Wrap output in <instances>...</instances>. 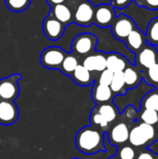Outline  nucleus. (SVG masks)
<instances>
[{
	"mask_svg": "<svg viewBox=\"0 0 158 159\" xmlns=\"http://www.w3.org/2000/svg\"><path fill=\"white\" fill-rule=\"evenodd\" d=\"M74 143L77 150L86 155H94L106 151L103 145V134L94 126L80 129L76 133Z\"/></svg>",
	"mask_w": 158,
	"mask_h": 159,
	"instance_id": "f257e3e1",
	"label": "nucleus"
},
{
	"mask_svg": "<svg viewBox=\"0 0 158 159\" xmlns=\"http://www.w3.org/2000/svg\"><path fill=\"white\" fill-rule=\"evenodd\" d=\"M98 44V38L91 33H82L77 34L72 41V53L75 56H88L93 53Z\"/></svg>",
	"mask_w": 158,
	"mask_h": 159,
	"instance_id": "f03ea898",
	"label": "nucleus"
},
{
	"mask_svg": "<svg viewBox=\"0 0 158 159\" xmlns=\"http://www.w3.org/2000/svg\"><path fill=\"white\" fill-rule=\"evenodd\" d=\"M21 79V75L13 74L0 79V99L15 102L20 95L19 81Z\"/></svg>",
	"mask_w": 158,
	"mask_h": 159,
	"instance_id": "7ed1b4c3",
	"label": "nucleus"
},
{
	"mask_svg": "<svg viewBox=\"0 0 158 159\" xmlns=\"http://www.w3.org/2000/svg\"><path fill=\"white\" fill-rule=\"evenodd\" d=\"M110 27L113 36L115 39L123 42L130 34V32L137 27V25L135 20L131 17L125 14H120L115 17Z\"/></svg>",
	"mask_w": 158,
	"mask_h": 159,
	"instance_id": "20e7f679",
	"label": "nucleus"
},
{
	"mask_svg": "<svg viewBox=\"0 0 158 159\" xmlns=\"http://www.w3.org/2000/svg\"><path fill=\"white\" fill-rule=\"evenodd\" d=\"M67 53L68 52L60 47H48L42 51L40 62L45 68L59 70Z\"/></svg>",
	"mask_w": 158,
	"mask_h": 159,
	"instance_id": "39448f33",
	"label": "nucleus"
},
{
	"mask_svg": "<svg viewBox=\"0 0 158 159\" xmlns=\"http://www.w3.org/2000/svg\"><path fill=\"white\" fill-rule=\"evenodd\" d=\"M95 6L88 1H81L75 7L74 14V22L77 25L88 27L93 24Z\"/></svg>",
	"mask_w": 158,
	"mask_h": 159,
	"instance_id": "423d86ee",
	"label": "nucleus"
},
{
	"mask_svg": "<svg viewBox=\"0 0 158 159\" xmlns=\"http://www.w3.org/2000/svg\"><path fill=\"white\" fill-rule=\"evenodd\" d=\"M155 137V129L152 125L142 123L129 131V140L134 146H142Z\"/></svg>",
	"mask_w": 158,
	"mask_h": 159,
	"instance_id": "0eeeda50",
	"label": "nucleus"
},
{
	"mask_svg": "<svg viewBox=\"0 0 158 159\" xmlns=\"http://www.w3.org/2000/svg\"><path fill=\"white\" fill-rule=\"evenodd\" d=\"M115 17V9L110 4H101L95 7L93 24L100 28H107L111 26Z\"/></svg>",
	"mask_w": 158,
	"mask_h": 159,
	"instance_id": "6e6552de",
	"label": "nucleus"
},
{
	"mask_svg": "<svg viewBox=\"0 0 158 159\" xmlns=\"http://www.w3.org/2000/svg\"><path fill=\"white\" fill-rule=\"evenodd\" d=\"M19 116V108L15 102L0 99V125H13L17 122Z\"/></svg>",
	"mask_w": 158,
	"mask_h": 159,
	"instance_id": "1a4fd4ad",
	"label": "nucleus"
},
{
	"mask_svg": "<svg viewBox=\"0 0 158 159\" xmlns=\"http://www.w3.org/2000/svg\"><path fill=\"white\" fill-rule=\"evenodd\" d=\"M42 29L47 39L51 41H57L62 37L65 31V26L61 21L48 14V16L43 20Z\"/></svg>",
	"mask_w": 158,
	"mask_h": 159,
	"instance_id": "9d476101",
	"label": "nucleus"
},
{
	"mask_svg": "<svg viewBox=\"0 0 158 159\" xmlns=\"http://www.w3.org/2000/svg\"><path fill=\"white\" fill-rule=\"evenodd\" d=\"M158 61V51L156 47L145 44L136 54L135 63L149 69Z\"/></svg>",
	"mask_w": 158,
	"mask_h": 159,
	"instance_id": "9b49d317",
	"label": "nucleus"
},
{
	"mask_svg": "<svg viewBox=\"0 0 158 159\" xmlns=\"http://www.w3.org/2000/svg\"><path fill=\"white\" fill-rule=\"evenodd\" d=\"M82 65L89 72H102L106 69V53L102 51H94L85 57Z\"/></svg>",
	"mask_w": 158,
	"mask_h": 159,
	"instance_id": "f8f14e48",
	"label": "nucleus"
},
{
	"mask_svg": "<svg viewBox=\"0 0 158 159\" xmlns=\"http://www.w3.org/2000/svg\"><path fill=\"white\" fill-rule=\"evenodd\" d=\"M123 42L131 53L136 54L146 44L145 34L139 27H136L130 32Z\"/></svg>",
	"mask_w": 158,
	"mask_h": 159,
	"instance_id": "ddd939ff",
	"label": "nucleus"
},
{
	"mask_svg": "<svg viewBox=\"0 0 158 159\" xmlns=\"http://www.w3.org/2000/svg\"><path fill=\"white\" fill-rule=\"evenodd\" d=\"M129 64H130V62L126 56L114 51L106 53V69L110 70L114 74L123 72Z\"/></svg>",
	"mask_w": 158,
	"mask_h": 159,
	"instance_id": "4468645a",
	"label": "nucleus"
},
{
	"mask_svg": "<svg viewBox=\"0 0 158 159\" xmlns=\"http://www.w3.org/2000/svg\"><path fill=\"white\" fill-rule=\"evenodd\" d=\"M49 15L61 21L65 27L74 22L73 11L66 4H59L50 7Z\"/></svg>",
	"mask_w": 158,
	"mask_h": 159,
	"instance_id": "2eb2a0df",
	"label": "nucleus"
},
{
	"mask_svg": "<svg viewBox=\"0 0 158 159\" xmlns=\"http://www.w3.org/2000/svg\"><path fill=\"white\" fill-rule=\"evenodd\" d=\"M70 77L75 84L81 87H88L94 83L91 72H89L82 64H78V66L75 68Z\"/></svg>",
	"mask_w": 158,
	"mask_h": 159,
	"instance_id": "dca6fc26",
	"label": "nucleus"
},
{
	"mask_svg": "<svg viewBox=\"0 0 158 159\" xmlns=\"http://www.w3.org/2000/svg\"><path fill=\"white\" fill-rule=\"evenodd\" d=\"M113 92L108 86H103L100 85L97 82L94 83L93 88H92V100L97 103V104H103L109 102L112 98H113Z\"/></svg>",
	"mask_w": 158,
	"mask_h": 159,
	"instance_id": "f3484780",
	"label": "nucleus"
},
{
	"mask_svg": "<svg viewBox=\"0 0 158 159\" xmlns=\"http://www.w3.org/2000/svg\"><path fill=\"white\" fill-rule=\"evenodd\" d=\"M129 130L125 123H119L115 126L110 133V142L114 144L124 143L129 140Z\"/></svg>",
	"mask_w": 158,
	"mask_h": 159,
	"instance_id": "a211bd4d",
	"label": "nucleus"
},
{
	"mask_svg": "<svg viewBox=\"0 0 158 159\" xmlns=\"http://www.w3.org/2000/svg\"><path fill=\"white\" fill-rule=\"evenodd\" d=\"M79 61L77 56H75L74 53H67L66 57L64 58L59 71H61L63 75L71 76V75L73 74V72L75 70V68L78 66Z\"/></svg>",
	"mask_w": 158,
	"mask_h": 159,
	"instance_id": "6ab92c4d",
	"label": "nucleus"
},
{
	"mask_svg": "<svg viewBox=\"0 0 158 159\" xmlns=\"http://www.w3.org/2000/svg\"><path fill=\"white\" fill-rule=\"evenodd\" d=\"M123 75L125 79V84L128 88H135L141 80V76L134 64H129V66L123 71Z\"/></svg>",
	"mask_w": 158,
	"mask_h": 159,
	"instance_id": "aec40b11",
	"label": "nucleus"
},
{
	"mask_svg": "<svg viewBox=\"0 0 158 159\" xmlns=\"http://www.w3.org/2000/svg\"><path fill=\"white\" fill-rule=\"evenodd\" d=\"M146 43L154 47L158 46V17L152 19L146 28Z\"/></svg>",
	"mask_w": 158,
	"mask_h": 159,
	"instance_id": "412c9836",
	"label": "nucleus"
},
{
	"mask_svg": "<svg viewBox=\"0 0 158 159\" xmlns=\"http://www.w3.org/2000/svg\"><path fill=\"white\" fill-rule=\"evenodd\" d=\"M96 110L108 123L115 120V118L117 116L115 107L110 103H103V104L100 105L99 107H96Z\"/></svg>",
	"mask_w": 158,
	"mask_h": 159,
	"instance_id": "4be33fe9",
	"label": "nucleus"
},
{
	"mask_svg": "<svg viewBox=\"0 0 158 159\" xmlns=\"http://www.w3.org/2000/svg\"><path fill=\"white\" fill-rule=\"evenodd\" d=\"M112 92L115 94H123V89L126 87L125 84V79L123 75V72H118L115 73L113 76V80L111 82V85L109 86Z\"/></svg>",
	"mask_w": 158,
	"mask_h": 159,
	"instance_id": "5701e85b",
	"label": "nucleus"
},
{
	"mask_svg": "<svg viewBox=\"0 0 158 159\" xmlns=\"http://www.w3.org/2000/svg\"><path fill=\"white\" fill-rule=\"evenodd\" d=\"M7 7L13 12H22L26 10L32 0H5Z\"/></svg>",
	"mask_w": 158,
	"mask_h": 159,
	"instance_id": "b1692460",
	"label": "nucleus"
},
{
	"mask_svg": "<svg viewBox=\"0 0 158 159\" xmlns=\"http://www.w3.org/2000/svg\"><path fill=\"white\" fill-rule=\"evenodd\" d=\"M90 122H91V126H97L100 127L101 129H105L108 127V122L97 112L96 108H94L90 114Z\"/></svg>",
	"mask_w": 158,
	"mask_h": 159,
	"instance_id": "393cba45",
	"label": "nucleus"
},
{
	"mask_svg": "<svg viewBox=\"0 0 158 159\" xmlns=\"http://www.w3.org/2000/svg\"><path fill=\"white\" fill-rule=\"evenodd\" d=\"M141 117L143 123L148 125H155L158 122L157 112L153 109H145Z\"/></svg>",
	"mask_w": 158,
	"mask_h": 159,
	"instance_id": "a878e982",
	"label": "nucleus"
},
{
	"mask_svg": "<svg viewBox=\"0 0 158 159\" xmlns=\"http://www.w3.org/2000/svg\"><path fill=\"white\" fill-rule=\"evenodd\" d=\"M113 76H114V73L111 72L108 69H105L102 72H101V75L99 76V79H98L97 83L100 84V85L109 87L111 85L112 80H113Z\"/></svg>",
	"mask_w": 158,
	"mask_h": 159,
	"instance_id": "bb28decb",
	"label": "nucleus"
},
{
	"mask_svg": "<svg viewBox=\"0 0 158 159\" xmlns=\"http://www.w3.org/2000/svg\"><path fill=\"white\" fill-rule=\"evenodd\" d=\"M140 7L149 10H158V0H133Z\"/></svg>",
	"mask_w": 158,
	"mask_h": 159,
	"instance_id": "cd10ccee",
	"label": "nucleus"
},
{
	"mask_svg": "<svg viewBox=\"0 0 158 159\" xmlns=\"http://www.w3.org/2000/svg\"><path fill=\"white\" fill-rule=\"evenodd\" d=\"M158 102V94L156 93H152L150 94L145 102H144V107L145 109H153V110H156V104H157Z\"/></svg>",
	"mask_w": 158,
	"mask_h": 159,
	"instance_id": "c85d7f7f",
	"label": "nucleus"
},
{
	"mask_svg": "<svg viewBox=\"0 0 158 159\" xmlns=\"http://www.w3.org/2000/svg\"><path fill=\"white\" fill-rule=\"evenodd\" d=\"M119 157H120V159H134V157H135V152H134L132 147L125 146V147H123L120 150Z\"/></svg>",
	"mask_w": 158,
	"mask_h": 159,
	"instance_id": "c756f323",
	"label": "nucleus"
},
{
	"mask_svg": "<svg viewBox=\"0 0 158 159\" xmlns=\"http://www.w3.org/2000/svg\"><path fill=\"white\" fill-rule=\"evenodd\" d=\"M133 0H112L110 5L115 8V9H124L128 7Z\"/></svg>",
	"mask_w": 158,
	"mask_h": 159,
	"instance_id": "7c9ffc66",
	"label": "nucleus"
},
{
	"mask_svg": "<svg viewBox=\"0 0 158 159\" xmlns=\"http://www.w3.org/2000/svg\"><path fill=\"white\" fill-rule=\"evenodd\" d=\"M148 76L154 82H158V61L148 69Z\"/></svg>",
	"mask_w": 158,
	"mask_h": 159,
	"instance_id": "2f4dec72",
	"label": "nucleus"
},
{
	"mask_svg": "<svg viewBox=\"0 0 158 159\" xmlns=\"http://www.w3.org/2000/svg\"><path fill=\"white\" fill-rule=\"evenodd\" d=\"M46 1L50 7H52V6L59 5V4H65L67 0H46Z\"/></svg>",
	"mask_w": 158,
	"mask_h": 159,
	"instance_id": "473e14b6",
	"label": "nucleus"
},
{
	"mask_svg": "<svg viewBox=\"0 0 158 159\" xmlns=\"http://www.w3.org/2000/svg\"><path fill=\"white\" fill-rule=\"evenodd\" d=\"M138 159H154L152 155H150L149 153H142L139 156Z\"/></svg>",
	"mask_w": 158,
	"mask_h": 159,
	"instance_id": "72a5a7b5",
	"label": "nucleus"
},
{
	"mask_svg": "<svg viewBox=\"0 0 158 159\" xmlns=\"http://www.w3.org/2000/svg\"><path fill=\"white\" fill-rule=\"evenodd\" d=\"M156 111L158 113V102H157V104H156Z\"/></svg>",
	"mask_w": 158,
	"mask_h": 159,
	"instance_id": "f704fd0d",
	"label": "nucleus"
},
{
	"mask_svg": "<svg viewBox=\"0 0 158 159\" xmlns=\"http://www.w3.org/2000/svg\"><path fill=\"white\" fill-rule=\"evenodd\" d=\"M76 1H80L81 2V1H84V0H76Z\"/></svg>",
	"mask_w": 158,
	"mask_h": 159,
	"instance_id": "c9c22d12",
	"label": "nucleus"
},
{
	"mask_svg": "<svg viewBox=\"0 0 158 159\" xmlns=\"http://www.w3.org/2000/svg\"><path fill=\"white\" fill-rule=\"evenodd\" d=\"M110 159H118V158H113V157H112V158H110Z\"/></svg>",
	"mask_w": 158,
	"mask_h": 159,
	"instance_id": "e433bc0d",
	"label": "nucleus"
},
{
	"mask_svg": "<svg viewBox=\"0 0 158 159\" xmlns=\"http://www.w3.org/2000/svg\"><path fill=\"white\" fill-rule=\"evenodd\" d=\"M72 159H80V158H72Z\"/></svg>",
	"mask_w": 158,
	"mask_h": 159,
	"instance_id": "4c0bfd02",
	"label": "nucleus"
},
{
	"mask_svg": "<svg viewBox=\"0 0 158 159\" xmlns=\"http://www.w3.org/2000/svg\"><path fill=\"white\" fill-rule=\"evenodd\" d=\"M157 83H158V82H157Z\"/></svg>",
	"mask_w": 158,
	"mask_h": 159,
	"instance_id": "58836bf2",
	"label": "nucleus"
},
{
	"mask_svg": "<svg viewBox=\"0 0 158 159\" xmlns=\"http://www.w3.org/2000/svg\"><path fill=\"white\" fill-rule=\"evenodd\" d=\"M157 159H158V158H157Z\"/></svg>",
	"mask_w": 158,
	"mask_h": 159,
	"instance_id": "ea45409f",
	"label": "nucleus"
}]
</instances>
